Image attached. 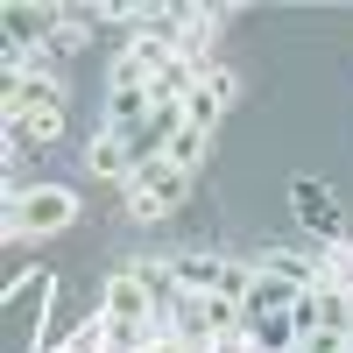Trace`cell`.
<instances>
[{
    "mask_svg": "<svg viewBox=\"0 0 353 353\" xmlns=\"http://www.w3.org/2000/svg\"><path fill=\"white\" fill-rule=\"evenodd\" d=\"M57 21H64V8H28V0H8V8H0V28H8L14 57H43L57 43Z\"/></svg>",
    "mask_w": 353,
    "mask_h": 353,
    "instance_id": "3",
    "label": "cell"
},
{
    "mask_svg": "<svg viewBox=\"0 0 353 353\" xmlns=\"http://www.w3.org/2000/svg\"><path fill=\"white\" fill-rule=\"evenodd\" d=\"M0 106H8V121H14V113H64V92H57L50 71H28V78H8Z\"/></svg>",
    "mask_w": 353,
    "mask_h": 353,
    "instance_id": "8",
    "label": "cell"
},
{
    "mask_svg": "<svg viewBox=\"0 0 353 353\" xmlns=\"http://www.w3.org/2000/svg\"><path fill=\"white\" fill-rule=\"evenodd\" d=\"M290 212H297L311 233H325V241H339V233H346L339 198H332V184H318V176H290Z\"/></svg>",
    "mask_w": 353,
    "mask_h": 353,
    "instance_id": "6",
    "label": "cell"
},
{
    "mask_svg": "<svg viewBox=\"0 0 353 353\" xmlns=\"http://www.w3.org/2000/svg\"><path fill=\"white\" fill-rule=\"evenodd\" d=\"M205 141H212V134H198V128H184V134L170 141V156H163V163H176L184 176H198V163H205Z\"/></svg>",
    "mask_w": 353,
    "mask_h": 353,
    "instance_id": "16",
    "label": "cell"
},
{
    "mask_svg": "<svg viewBox=\"0 0 353 353\" xmlns=\"http://www.w3.org/2000/svg\"><path fill=\"white\" fill-rule=\"evenodd\" d=\"M219 269H226V254H170V276L191 290V297H212L219 290Z\"/></svg>",
    "mask_w": 353,
    "mask_h": 353,
    "instance_id": "13",
    "label": "cell"
},
{
    "mask_svg": "<svg viewBox=\"0 0 353 353\" xmlns=\"http://www.w3.org/2000/svg\"><path fill=\"white\" fill-rule=\"evenodd\" d=\"M233 92H241V78H233L226 64H212V71H205V78L191 85V99H184V121H191L198 134H212V128H219V113L233 106Z\"/></svg>",
    "mask_w": 353,
    "mask_h": 353,
    "instance_id": "7",
    "label": "cell"
},
{
    "mask_svg": "<svg viewBox=\"0 0 353 353\" xmlns=\"http://www.w3.org/2000/svg\"><path fill=\"white\" fill-rule=\"evenodd\" d=\"M85 170L106 176V184H128V176H134V156H128V141H121V134H106V128H99V141H85Z\"/></svg>",
    "mask_w": 353,
    "mask_h": 353,
    "instance_id": "12",
    "label": "cell"
},
{
    "mask_svg": "<svg viewBox=\"0 0 353 353\" xmlns=\"http://www.w3.org/2000/svg\"><path fill=\"white\" fill-rule=\"evenodd\" d=\"M99 318H106L113 332H134V325H156V304H149V290H141V276H134V269L106 283V297H99ZM156 332H163V325H156Z\"/></svg>",
    "mask_w": 353,
    "mask_h": 353,
    "instance_id": "5",
    "label": "cell"
},
{
    "mask_svg": "<svg viewBox=\"0 0 353 353\" xmlns=\"http://www.w3.org/2000/svg\"><path fill=\"white\" fill-rule=\"evenodd\" d=\"M297 353H353V339H346V332H304Z\"/></svg>",
    "mask_w": 353,
    "mask_h": 353,
    "instance_id": "18",
    "label": "cell"
},
{
    "mask_svg": "<svg viewBox=\"0 0 353 353\" xmlns=\"http://www.w3.org/2000/svg\"><path fill=\"white\" fill-rule=\"evenodd\" d=\"M325 283L353 297V248H346V241H332V248H325Z\"/></svg>",
    "mask_w": 353,
    "mask_h": 353,
    "instance_id": "17",
    "label": "cell"
},
{
    "mask_svg": "<svg viewBox=\"0 0 353 353\" xmlns=\"http://www.w3.org/2000/svg\"><path fill=\"white\" fill-rule=\"evenodd\" d=\"M184 191H191V176L176 170V163H141V170L128 176V212H134V219H163Z\"/></svg>",
    "mask_w": 353,
    "mask_h": 353,
    "instance_id": "2",
    "label": "cell"
},
{
    "mask_svg": "<svg viewBox=\"0 0 353 353\" xmlns=\"http://www.w3.org/2000/svg\"><path fill=\"white\" fill-rule=\"evenodd\" d=\"M43 297H50V276H28V283H14V290H8V311H14V318H28V325H36V318H43L36 304H43Z\"/></svg>",
    "mask_w": 353,
    "mask_h": 353,
    "instance_id": "15",
    "label": "cell"
},
{
    "mask_svg": "<svg viewBox=\"0 0 353 353\" xmlns=\"http://www.w3.org/2000/svg\"><path fill=\"white\" fill-rule=\"evenodd\" d=\"M64 134V113H14L8 121V149H43Z\"/></svg>",
    "mask_w": 353,
    "mask_h": 353,
    "instance_id": "14",
    "label": "cell"
},
{
    "mask_svg": "<svg viewBox=\"0 0 353 353\" xmlns=\"http://www.w3.org/2000/svg\"><path fill=\"white\" fill-rule=\"evenodd\" d=\"M290 353H297V346H290Z\"/></svg>",
    "mask_w": 353,
    "mask_h": 353,
    "instance_id": "19",
    "label": "cell"
},
{
    "mask_svg": "<svg viewBox=\"0 0 353 353\" xmlns=\"http://www.w3.org/2000/svg\"><path fill=\"white\" fill-rule=\"evenodd\" d=\"M71 219H78V198H71L64 184H36V191H14V198H8V233H14V241H21V233H28V241L64 233Z\"/></svg>",
    "mask_w": 353,
    "mask_h": 353,
    "instance_id": "1",
    "label": "cell"
},
{
    "mask_svg": "<svg viewBox=\"0 0 353 353\" xmlns=\"http://www.w3.org/2000/svg\"><path fill=\"white\" fill-rule=\"evenodd\" d=\"M254 269H269V276L297 283V290H318V283H325V254H290V248H269V254H254Z\"/></svg>",
    "mask_w": 353,
    "mask_h": 353,
    "instance_id": "9",
    "label": "cell"
},
{
    "mask_svg": "<svg viewBox=\"0 0 353 353\" xmlns=\"http://www.w3.org/2000/svg\"><path fill=\"white\" fill-rule=\"evenodd\" d=\"M156 113V99H149V85H106V128L113 134H128V128H141Z\"/></svg>",
    "mask_w": 353,
    "mask_h": 353,
    "instance_id": "11",
    "label": "cell"
},
{
    "mask_svg": "<svg viewBox=\"0 0 353 353\" xmlns=\"http://www.w3.org/2000/svg\"><path fill=\"white\" fill-rule=\"evenodd\" d=\"M290 325H297V339H304V332H346V339H353V297L332 290V283H318L311 297H297Z\"/></svg>",
    "mask_w": 353,
    "mask_h": 353,
    "instance_id": "4",
    "label": "cell"
},
{
    "mask_svg": "<svg viewBox=\"0 0 353 353\" xmlns=\"http://www.w3.org/2000/svg\"><path fill=\"white\" fill-rule=\"evenodd\" d=\"M297 297H311V290H297V283H283V276H269V269H254V290H248V318H276V311H297Z\"/></svg>",
    "mask_w": 353,
    "mask_h": 353,
    "instance_id": "10",
    "label": "cell"
}]
</instances>
